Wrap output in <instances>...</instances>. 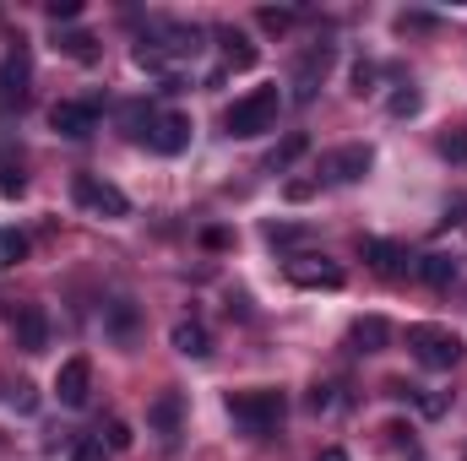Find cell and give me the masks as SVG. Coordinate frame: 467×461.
Here are the masks:
<instances>
[{"instance_id":"7c38bea8","label":"cell","mask_w":467,"mask_h":461,"mask_svg":"<svg viewBox=\"0 0 467 461\" xmlns=\"http://www.w3.org/2000/svg\"><path fill=\"white\" fill-rule=\"evenodd\" d=\"M16 347L22 353H44L49 347V315H44V304H22L16 310Z\"/></svg>"},{"instance_id":"3957f363","label":"cell","mask_w":467,"mask_h":461,"mask_svg":"<svg viewBox=\"0 0 467 461\" xmlns=\"http://www.w3.org/2000/svg\"><path fill=\"white\" fill-rule=\"evenodd\" d=\"M71 196H77V207H82L88 218H104V223L130 218V201H125V190H119V185H109V179H99V174H77Z\"/></svg>"},{"instance_id":"ffe728a7","label":"cell","mask_w":467,"mask_h":461,"mask_svg":"<svg viewBox=\"0 0 467 461\" xmlns=\"http://www.w3.org/2000/svg\"><path fill=\"white\" fill-rule=\"evenodd\" d=\"M22 261H27V233L0 229V271H11V266H22Z\"/></svg>"},{"instance_id":"2e32d148","label":"cell","mask_w":467,"mask_h":461,"mask_svg":"<svg viewBox=\"0 0 467 461\" xmlns=\"http://www.w3.org/2000/svg\"><path fill=\"white\" fill-rule=\"evenodd\" d=\"M305 152H310V136H305V130H288V136H283V141L266 152V174H283V169H294Z\"/></svg>"},{"instance_id":"7a4b0ae2","label":"cell","mask_w":467,"mask_h":461,"mask_svg":"<svg viewBox=\"0 0 467 461\" xmlns=\"http://www.w3.org/2000/svg\"><path fill=\"white\" fill-rule=\"evenodd\" d=\"M223 407H229V418L244 435H272V429L283 424V413H288L283 391H229Z\"/></svg>"},{"instance_id":"1f68e13d","label":"cell","mask_w":467,"mask_h":461,"mask_svg":"<svg viewBox=\"0 0 467 461\" xmlns=\"http://www.w3.org/2000/svg\"><path fill=\"white\" fill-rule=\"evenodd\" d=\"M397 27H402V33H430V27H435V16H430V11H402V16H397Z\"/></svg>"},{"instance_id":"4fadbf2b","label":"cell","mask_w":467,"mask_h":461,"mask_svg":"<svg viewBox=\"0 0 467 461\" xmlns=\"http://www.w3.org/2000/svg\"><path fill=\"white\" fill-rule=\"evenodd\" d=\"M0 98H5V104H22V98H27V49H22V44L0 60Z\"/></svg>"},{"instance_id":"e0dca14e","label":"cell","mask_w":467,"mask_h":461,"mask_svg":"<svg viewBox=\"0 0 467 461\" xmlns=\"http://www.w3.org/2000/svg\"><path fill=\"white\" fill-rule=\"evenodd\" d=\"M348 343H353V353H380V347L391 343V326L380 315H364V321H353Z\"/></svg>"},{"instance_id":"603a6c76","label":"cell","mask_w":467,"mask_h":461,"mask_svg":"<svg viewBox=\"0 0 467 461\" xmlns=\"http://www.w3.org/2000/svg\"><path fill=\"white\" fill-rule=\"evenodd\" d=\"M55 49L71 55V60H93V55H99V38H93V33H60Z\"/></svg>"},{"instance_id":"f546056e","label":"cell","mask_w":467,"mask_h":461,"mask_svg":"<svg viewBox=\"0 0 467 461\" xmlns=\"http://www.w3.org/2000/svg\"><path fill=\"white\" fill-rule=\"evenodd\" d=\"M441 158H446V163H467V130L441 136Z\"/></svg>"},{"instance_id":"d590c367","label":"cell","mask_w":467,"mask_h":461,"mask_svg":"<svg viewBox=\"0 0 467 461\" xmlns=\"http://www.w3.org/2000/svg\"><path fill=\"white\" fill-rule=\"evenodd\" d=\"M11 402H16V413H33V407H38V396H33V385H27V380H16Z\"/></svg>"},{"instance_id":"4316f807","label":"cell","mask_w":467,"mask_h":461,"mask_svg":"<svg viewBox=\"0 0 467 461\" xmlns=\"http://www.w3.org/2000/svg\"><path fill=\"white\" fill-rule=\"evenodd\" d=\"M413 402H419L424 418H446V413H451V391H419V385H413Z\"/></svg>"},{"instance_id":"74e56055","label":"cell","mask_w":467,"mask_h":461,"mask_svg":"<svg viewBox=\"0 0 467 461\" xmlns=\"http://www.w3.org/2000/svg\"><path fill=\"white\" fill-rule=\"evenodd\" d=\"M71 461H109V456H104V440H99V435H93V440H82Z\"/></svg>"},{"instance_id":"ab89813d","label":"cell","mask_w":467,"mask_h":461,"mask_svg":"<svg viewBox=\"0 0 467 461\" xmlns=\"http://www.w3.org/2000/svg\"><path fill=\"white\" fill-rule=\"evenodd\" d=\"M202 244H207V250H223V244H229V233H223V229H207V233H202Z\"/></svg>"},{"instance_id":"5b68a950","label":"cell","mask_w":467,"mask_h":461,"mask_svg":"<svg viewBox=\"0 0 467 461\" xmlns=\"http://www.w3.org/2000/svg\"><path fill=\"white\" fill-rule=\"evenodd\" d=\"M332 44H310L305 55H299V66H294V104H310L316 93H321V82H327V71H332Z\"/></svg>"},{"instance_id":"8d00e7d4","label":"cell","mask_w":467,"mask_h":461,"mask_svg":"<svg viewBox=\"0 0 467 461\" xmlns=\"http://www.w3.org/2000/svg\"><path fill=\"white\" fill-rule=\"evenodd\" d=\"M386 440H391L397 451H413V429H408V424H386Z\"/></svg>"},{"instance_id":"e575fe53","label":"cell","mask_w":467,"mask_h":461,"mask_svg":"<svg viewBox=\"0 0 467 461\" xmlns=\"http://www.w3.org/2000/svg\"><path fill=\"white\" fill-rule=\"evenodd\" d=\"M283 196H288V201H310V196H316V179H288Z\"/></svg>"},{"instance_id":"ba28073f","label":"cell","mask_w":467,"mask_h":461,"mask_svg":"<svg viewBox=\"0 0 467 461\" xmlns=\"http://www.w3.org/2000/svg\"><path fill=\"white\" fill-rule=\"evenodd\" d=\"M283 271H288V282H294V288H343V282H348V277H343V266H337V261H327V255H294Z\"/></svg>"},{"instance_id":"d6986e66","label":"cell","mask_w":467,"mask_h":461,"mask_svg":"<svg viewBox=\"0 0 467 461\" xmlns=\"http://www.w3.org/2000/svg\"><path fill=\"white\" fill-rule=\"evenodd\" d=\"M180 413H185V402H180V391H163L152 407H147V424L158 429V435H174L180 429Z\"/></svg>"},{"instance_id":"277c9868","label":"cell","mask_w":467,"mask_h":461,"mask_svg":"<svg viewBox=\"0 0 467 461\" xmlns=\"http://www.w3.org/2000/svg\"><path fill=\"white\" fill-rule=\"evenodd\" d=\"M408 347L424 369H457L462 364V337L446 326H408Z\"/></svg>"},{"instance_id":"d6a6232c","label":"cell","mask_w":467,"mask_h":461,"mask_svg":"<svg viewBox=\"0 0 467 461\" xmlns=\"http://www.w3.org/2000/svg\"><path fill=\"white\" fill-rule=\"evenodd\" d=\"M310 407L316 413H332L337 407V385H310Z\"/></svg>"},{"instance_id":"7402d4cb","label":"cell","mask_w":467,"mask_h":461,"mask_svg":"<svg viewBox=\"0 0 467 461\" xmlns=\"http://www.w3.org/2000/svg\"><path fill=\"white\" fill-rule=\"evenodd\" d=\"M109 332H115V343H130L136 337V304L130 299H115L109 304Z\"/></svg>"},{"instance_id":"8992f818","label":"cell","mask_w":467,"mask_h":461,"mask_svg":"<svg viewBox=\"0 0 467 461\" xmlns=\"http://www.w3.org/2000/svg\"><path fill=\"white\" fill-rule=\"evenodd\" d=\"M49 130L66 136V141H88L99 130V104H77V98H60L49 109Z\"/></svg>"},{"instance_id":"484cf974","label":"cell","mask_w":467,"mask_h":461,"mask_svg":"<svg viewBox=\"0 0 467 461\" xmlns=\"http://www.w3.org/2000/svg\"><path fill=\"white\" fill-rule=\"evenodd\" d=\"M294 16H299L294 5H261V11H255V22H261L266 33H288V27H294Z\"/></svg>"},{"instance_id":"836d02e7","label":"cell","mask_w":467,"mask_h":461,"mask_svg":"<svg viewBox=\"0 0 467 461\" xmlns=\"http://www.w3.org/2000/svg\"><path fill=\"white\" fill-rule=\"evenodd\" d=\"M266 239H272V244H299L305 229H294V223H266Z\"/></svg>"},{"instance_id":"f1b7e54d","label":"cell","mask_w":467,"mask_h":461,"mask_svg":"<svg viewBox=\"0 0 467 461\" xmlns=\"http://www.w3.org/2000/svg\"><path fill=\"white\" fill-rule=\"evenodd\" d=\"M419 109H424V98H419V87H397V93H391V115H397V119L419 115Z\"/></svg>"},{"instance_id":"cb8c5ba5","label":"cell","mask_w":467,"mask_h":461,"mask_svg":"<svg viewBox=\"0 0 467 461\" xmlns=\"http://www.w3.org/2000/svg\"><path fill=\"white\" fill-rule=\"evenodd\" d=\"M375 82H380L375 60H353V71H348V93H353V98H369V93H375Z\"/></svg>"},{"instance_id":"d4e9b609","label":"cell","mask_w":467,"mask_h":461,"mask_svg":"<svg viewBox=\"0 0 467 461\" xmlns=\"http://www.w3.org/2000/svg\"><path fill=\"white\" fill-rule=\"evenodd\" d=\"M99 440H104V451H130V446H136V429H130L125 418H109V424L99 429Z\"/></svg>"},{"instance_id":"f35d334b","label":"cell","mask_w":467,"mask_h":461,"mask_svg":"<svg viewBox=\"0 0 467 461\" xmlns=\"http://www.w3.org/2000/svg\"><path fill=\"white\" fill-rule=\"evenodd\" d=\"M457 223H467V201H451L446 218H441V229H457Z\"/></svg>"},{"instance_id":"44dd1931","label":"cell","mask_w":467,"mask_h":461,"mask_svg":"<svg viewBox=\"0 0 467 461\" xmlns=\"http://www.w3.org/2000/svg\"><path fill=\"white\" fill-rule=\"evenodd\" d=\"M130 55H136V66H141V71H169V66H174V55H169L158 38H141Z\"/></svg>"},{"instance_id":"8fae6325","label":"cell","mask_w":467,"mask_h":461,"mask_svg":"<svg viewBox=\"0 0 467 461\" xmlns=\"http://www.w3.org/2000/svg\"><path fill=\"white\" fill-rule=\"evenodd\" d=\"M369 163H375V152H369L364 141H353V147H337V152L327 158V179H332V185H358V179L369 174Z\"/></svg>"},{"instance_id":"5bb4252c","label":"cell","mask_w":467,"mask_h":461,"mask_svg":"<svg viewBox=\"0 0 467 461\" xmlns=\"http://www.w3.org/2000/svg\"><path fill=\"white\" fill-rule=\"evenodd\" d=\"M218 44H223V71H250L261 60V49L239 33V27H218Z\"/></svg>"},{"instance_id":"9a60e30c","label":"cell","mask_w":467,"mask_h":461,"mask_svg":"<svg viewBox=\"0 0 467 461\" xmlns=\"http://www.w3.org/2000/svg\"><path fill=\"white\" fill-rule=\"evenodd\" d=\"M169 347H174L180 358H207V353H213V337H207L202 321H180V326L169 332Z\"/></svg>"},{"instance_id":"83f0119b","label":"cell","mask_w":467,"mask_h":461,"mask_svg":"<svg viewBox=\"0 0 467 461\" xmlns=\"http://www.w3.org/2000/svg\"><path fill=\"white\" fill-rule=\"evenodd\" d=\"M22 190H27L22 163H16V158H0V196H22Z\"/></svg>"},{"instance_id":"4dcf8cb0","label":"cell","mask_w":467,"mask_h":461,"mask_svg":"<svg viewBox=\"0 0 467 461\" xmlns=\"http://www.w3.org/2000/svg\"><path fill=\"white\" fill-rule=\"evenodd\" d=\"M44 11H49V22H77L82 16V0H49Z\"/></svg>"},{"instance_id":"52a82bcc","label":"cell","mask_w":467,"mask_h":461,"mask_svg":"<svg viewBox=\"0 0 467 461\" xmlns=\"http://www.w3.org/2000/svg\"><path fill=\"white\" fill-rule=\"evenodd\" d=\"M358 255L369 261V271L375 277H386V282H397V277H408L413 271V255L402 250V244H391V239H358Z\"/></svg>"},{"instance_id":"30bf717a","label":"cell","mask_w":467,"mask_h":461,"mask_svg":"<svg viewBox=\"0 0 467 461\" xmlns=\"http://www.w3.org/2000/svg\"><path fill=\"white\" fill-rule=\"evenodd\" d=\"M88 391H93V364H88V358H66L60 374H55V396H60V407H82Z\"/></svg>"},{"instance_id":"9c48e42d","label":"cell","mask_w":467,"mask_h":461,"mask_svg":"<svg viewBox=\"0 0 467 461\" xmlns=\"http://www.w3.org/2000/svg\"><path fill=\"white\" fill-rule=\"evenodd\" d=\"M141 136H147V147H152V152L180 158V152L191 147V119H185V115H152V125H147Z\"/></svg>"},{"instance_id":"60d3db41","label":"cell","mask_w":467,"mask_h":461,"mask_svg":"<svg viewBox=\"0 0 467 461\" xmlns=\"http://www.w3.org/2000/svg\"><path fill=\"white\" fill-rule=\"evenodd\" d=\"M316 461H348V451H337V446H327V451H321Z\"/></svg>"},{"instance_id":"6da1fadb","label":"cell","mask_w":467,"mask_h":461,"mask_svg":"<svg viewBox=\"0 0 467 461\" xmlns=\"http://www.w3.org/2000/svg\"><path fill=\"white\" fill-rule=\"evenodd\" d=\"M277 109H283L277 87H250L244 98H234V109L223 115V130L229 136H266V130H277Z\"/></svg>"},{"instance_id":"ac0fdd59","label":"cell","mask_w":467,"mask_h":461,"mask_svg":"<svg viewBox=\"0 0 467 461\" xmlns=\"http://www.w3.org/2000/svg\"><path fill=\"white\" fill-rule=\"evenodd\" d=\"M413 271H419V282H430V288H451V282H457V261L441 255V250H435V255H419Z\"/></svg>"}]
</instances>
